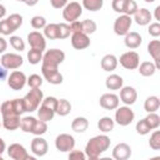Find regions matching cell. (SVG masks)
Listing matches in <instances>:
<instances>
[{
  "label": "cell",
  "mask_w": 160,
  "mask_h": 160,
  "mask_svg": "<svg viewBox=\"0 0 160 160\" xmlns=\"http://www.w3.org/2000/svg\"><path fill=\"white\" fill-rule=\"evenodd\" d=\"M68 160H86V155L81 150H71L68 156Z\"/></svg>",
  "instance_id": "c3c4849f"
},
{
  "label": "cell",
  "mask_w": 160,
  "mask_h": 160,
  "mask_svg": "<svg viewBox=\"0 0 160 160\" xmlns=\"http://www.w3.org/2000/svg\"><path fill=\"white\" fill-rule=\"evenodd\" d=\"M100 160H114V159H111V158H108V156H105V158H101Z\"/></svg>",
  "instance_id": "6125c7cd"
},
{
  "label": "cell",
  "mask_w": 160,
  "mask_h": 160,
  "mask_svg": "<svg viewBox=\"0 0 160 160\" xmlns=\"http://www.w3.org/2000/svg\"><path fill=\"white\" fill-rule=\"evenodd\" d=\"M55 146H56V149L59 151H62V152H68L69 151L70 152L71 150H74L75 139L70 134H60L55 139Z\"/></svg>",
  "instance_id": "9c48e42d"
},
{
  "label": "cell",
  "mask_w": 160,
  "mask_h": 160,
  "mask_svg": "<svg viewBox=\"0 0 160 160\" xmlns=\"http://www.w3.org/2000/svg\"><path fill=\"white\" fill-rule=\"evenodd\" d=\"M6 20L10 24V26L14 29V31H16L21 26V24H22V16L19 15V14H11Z\"/></svg>",
  "instance_id": "74e56055"
},
{
  "label": "cell",
  "mask_w": 160,
  "mask_h": 160,
  "mask_svg": "<svg viewBox=\"0 0 160 160\" xmlns=\"http://www.w3.org/2000/svg\"><path fill=\"white\" fill-rule=\"evenodd\" d=\"M50 4L52 8L55 9H60V8H65V5L68 4L66 0H50Z\"/></svg>",
  "instance_id": "f5cc1de1"
},
{
  "label": "cell",
  "mask_w": 160,
  "mask_h": 160,
  "mask_svg": "<svg viewBox=\"0 0 160 160\" xmlns=\"http://www.w3.org/2000/svg\"><path fill=\"white\" fill-rule=\"evenodd\" d=\"M31 151L36 155V156H44L46 155L48 150H49V145H48V141L45 139H42L41 136H36L32 139L31 141Z\"/></svg>",
  "instance_id": "4fadbf2b"
},
{
  "label": "cell",
  "mask_w": 160,
  "mask_h": 160,
  "mask_svg": "<svg viewBox=\"0 0 160 160\" xmlns=\"http://www.w3.org/2000/svg\"><path fill=\"white\" fill-rule=\"evenodd\" d=\"M122 84H124V80H122V78H121L120 75H118V74H111V75H109V76L106 78V80H105V85H106V88L110 89V90H119V89L122 88Z\"/></svg>",
  "instance_id": "603a6c76"
},
{
  "label": "cell",
  "mask_w": 160,
  "mask_h": 160,
  "mask_svg": "<svg viewBox=\"0 0 160 160\" xmlns=\"http://www.w3.org/2000/svg\"><path fill=\"white\" fill-rule=\"evenodd\" d=\"M70 111H71V104L69 102V100H66V99H58L55 114H58L60 116H65Z\"/></svg>",
  "instance_id": "f1b7e54d"
},
{
  "label": "cell",
  "mask_w": 160,
  "mask_h": 160,
  "mask_svg": "<svg viewBox=\"0 0 160 160\" xmlns=\"http://www.w3.org/2000/svg\"><path fill=\"white\" fill-rule=\"evenodd\" d=\"M81 26H82V34L88 36L96 31V22L91 19H85L84 21H81Z\"/></svg>",
  "instance_id": "e575fe53"
},
{
  "label": "cell",
  "mask_w": 160,
  "mask_h": 160,
  "mask_svg": "<svg viewBox=\"0 0 160 160\" xmlns=\"http://www.w3.org/2000/svg\"><path fill=\"white\" fill-rule=\"evenodd\" d=\"M48 131V125L45 121H41V120H36L34 128H32V131L31 134L36 135V136H41L42 134H45Z\"/></svg>",
  "instance_id": "ab89813d"
},
{
  "label": "cell",
  "mask_w": 160,
  "mask_h": 160,
  "mask_svg": "<svg viewBox=\"0 0 160 160\" xmlns=\"http://www.w3.org/2000/svg\"><path fill=\"white\" fill-rule=\"evenodd\" d=\"M88 160H100V159L99 158H89Z\"/></svg>",
  "instance_id": "be15d7a7"
},
{
  "label": "cell",
  "mask_w": 160,
  "mask_h": 160,
  "mask_svg": "<svg viewBox=\"0 0 160 160\" xmlns=\"http://www.w3.org/2000/svg\"><path fill=\"white\" fill-rule=\"evenodd\" d=\"M26 160H36V158H35V156H30V155H29V156L26 158Z\"/></svg>",
  "instance_id": "91938a15"
},
{
  "label": "cell",
  "mask_w": 160,
  "mask_h": 160,
  "mask_svg": "<svg viewBox=\"0 0 160 160\" xmlns=\"http://www.w3.org/2000/svg\"><path fill=\"white\" fill-rule=\"evenodd\" d=\"M138 99V92L132 86H122L120 89V100L125 104V106L132 105Z\"/></svg>",
  "instance_id": "5bb4252c"
},
{
  "label": "cell",
  "mask_w": 160,
  "mask_h": 160,
  "mask_svg": "<svg viewBox=\"0 0 160 160\" xmlns=\"http://www.w3.org/2000/svg\"><path fill=\"white\" fill-rule=\"evenodd\" d=\"M0 126H1V122H0Z\"/></svg>",
  "instance_id": "03108f58"
},
{
  "label": "cell",
  "mask_w": 160,
  "mask_h": 160,
  "mask_svg": "<svg viewBox=\"0 0 160 160\" xmlns=\"http://www.w3.org/2000/svg\"><path fill=\"white\" fill-rule=\"evenodd\" d=\"M131 24H132L131 16L120 15L119 18L115 19V22H114V31H115V34L116 35H120V36L126 35L130 31Z\"/></svg>",
  "instance_id": "30bf717a"
},
{
  "label": "cell",
  "mask_w": 160,
  "mask_h": 160,
  "mask_svg": "<svg viewBox=\"0 0 160 160\" xmlns=\"http://www.w3.org/2000/svg\"><path fill=\"white\" fill-rule=\"evenodd\" d=\"M36 122V119L34 116H25L21 119V122H20V128L22 131L25 132H31L32 131V128Z\"/></svg>",
  "instance_id": "d6a6232c"
},
{
  "label": "cell",
  "mask_w": 160,
  "mask_h": 160,
  "mask_svg": "<svg viewBox=\"0 0 160 160\" xmlns=\"http://www.w3.org/2000/svg\"><path fill=\"white\" fill-rule=\"evenodd\" d=\"M138 68H139L140 75H142V76H152L156 71V66L152 61H144Z\"/></svg>",
  "instance_id": "4316f807"
},
{
  "label": "cell",
  "mask_w": 160,
  "mask_h": 160,
  "mask_svg": "<svg viewBox=\"0 0 160 160\" xmlns=\"http://www.w3.org/2000/svg\"><path fill=\"white\" fill-rule=\"evenodd\" d=\"M124 4H125V0H114V1L111 2V6H112V9H114L116 12H121V14H122Z\"/></svg>",
  "instance_id": "f907efd6"
},
{
  "label": "cell",
  "mask_w": 160,
  "mask_h": 160,
  "mask_svg": "<svg viewBox=\"0 0 160 160\" xmlns=\"http://www.w3.org/2000/svg\"><path fill=\"white\" fill-rule=\"evenodd\" d=\"M28 60H29L30 64L36 65V64H39V62L42 60V52L31 49V50L28 51Z\"/></svg>",
  "instance_id": "f35d334b"
},
{
  "label": "cell",
  "mask_w": 160,
  "mask_h": 160,
  "mask_svg": "<svg viewBox=\"0 0 160 160\" xmlns=\"http://www.w3.org/2000/svg\"><path fill=\"white\" fill-rule=\"evenodd\" d=\"M0 160H4V159H2V158H1V156H0Z\"/></svg>",
  "instance_id": "e7e4bbea"
},
{
  "label": "cell",
  "mask_w": 160,
  "mask_h": 160,
  "mask_svg": "<svg viewBox=\"0 0 160 160\" xmlns=\"http://www.w3.org/2000/svg\"><path fill=\"white\" fill-rule=\"evenodd\" d=\"M144 119H145V121L148 122V125L150 126L151 130L158 129V128L160 126V116H159L158 114H155V112L149 114V115H148L146 118H144Z\"/></svg>",
  "instance_id": "8d00e7d4"
},
{
  "label": "cell",
  "mask_w": 160,
  "mask_h": 160,
  "mask_svg": "<svg viewBox=\"0 0 160 160\" xmlns=\"http://www.w3.org/2000/svg\"><path fill=\"white\" fill-rule=\"evenodd\" d=\"M110 138L106 135H98L91 138L85 146V155L88 158H99V155L106 151L110 146Z\"/></svg>",
  "instance_id": "6da1fadb"
},
{
  "label": "cell",
  "mask_w": 160,
  "mask_h": 160,
  "mask_svg": "<svg viewBox=\"0 0 160 160\" xmlns=\"http://www.w3.org/2000/svg\"><path fill=\"white\" fill-rule=\"evenodd\" d=\"M6 48H8V42H6V40H5L4 38L0 36V54H2V52L6 50Z\"/></svg>",
  "instance_id": "db71d44e"
},
{
  "label": "cell",
  "mask_w": 160,
  "mask_h": 160,
  "mask_svg": "<svg viewBox=\"0 0 160 160\" xmlns=\"http://www.w3.org/2000/svg\"><path fill=\"white\" fill-rule=\"evenodd\" d=\"M149 34L154 38H158L160 36V24L159 22H152L149 25V29H148Z\"/></svg>",
  "instance_id": "681fc988"
},
{
  "label": "cell",
  "mask_w": 160,
  "mask_h": 160,
  "mask_svg": "<svg viewBox=\"0 0 160 160\" xmlns=\"http://www.w3.org/2000/svg\"><path fill=\"white\" fill-rule=\"evenodd\" d=\"M14 32V29L10 26L8 20H0V34L2 35H11Z\"/></svg>",
  "instance_id": "7dc6e473"
},
{
  "label": "cell",
  "mask_w": 160,
  "mask_h": 160,
  "mask_svg": "<svg viewBox=\"0 0 160 160\" xmlns=\"http://www.w3.org/2000/svg\"><path fill=\"white\" fill-rule=\"evenodd\" d=\"M58 30H59V38L58 39H66L70 36V28L68 24L65 22H61V24H58Z\"/></svg>",
  "instance_id": "bcb514c9"
},
{
  "label": "cell",
  "mask_w": 160,
  "mask_h": 160,
  "mask_svg": "<svg viewBox=\"0 0 160 160\" xmlns=\"http://www.w3.org/2000/svg\"><path fill=\"white\" fill-rule=\"evenodd\" d=\"M24 62V59L21 58V55L19 54H14V52H6L1 56L0 59V64L5 70H15L19 69Z\"/></svg>",
  "instance_id": "8992f818"
},
{
  "label": "cell",
  "mask_w": 160,
  "mask_h": 160,
  "mask_svg": "<svg viewBox=\"0 0 160 160\" xmlns=\"http://www.w3.org/2000/svg\"><path fill=\"white\" fill-rule=\"evenodd\" d=\"M159 108H160V100H159V98L155 96V95L149 96V98L145 100V102H144V109H145V111H148L149 114L155 112Z\"/></svg>",
  "instance_id": "83f0119b"
},
{
  "label": "cell",
  "mask_w": 160,
  "mask_h": 160,
  "mask_svg": "<svg viewBox=\"0 0 160 160\" xmlns=\"http://www.w3.org/2000/svg\"><path fill=\"white\" fill-rule=\"evenodd\" d=\"M118 61H120V65L126 70H134L140 65V56L136 51H128L124 52Z\"/></svg>",
  "instance_id": "ba28073f"
},
{
  "label": "cell",
  "mask_w": 160,
  "mask_h": 160,
  "mask_svg": "<svg viewBox=\"0 0 160 160\" xmlns=\"http://www.w3.org/2000/svg\"><path fill=\"white\" fill-rule=\"evenodd\" d=\"M65 60V52L59 49H50L48 50L42 56V64L41 66L48 69H58L59 64H61Z\"/></svg>",
  "instance_id": "3957f363"
},
{
  "label": "cell",
  "mask_w": 160,
  "mask_h": 160,
  "mask_svg": "<svg viewBox=\"0 0 160 160\" xmlns=\"http://www.w3.org/2000/svg\"><path fill=\"white\" fill-rule=\"evenodd\" d=\"M119 96L115 94H102L100 96V106L106 110H115L119 108Z\"/></svg>",
  "instance_id": "9a60e30c"
},
{
  "label": "cell",
  "mask_w": 160,
  "mask_h": 160,
  "mask_svg": "<svg viewBox=\"0 0 160 160\" xmlns=\"http://www.w3.org/2000/svg\"><path fill=\"white\" fill-rule=\"evenodd\" d=\"M26 82L31 89H39L41 86V84H42V78L40 75H38V74H31L28 78Z\"/></svg>",
  "instance_id": "60d3db41"
},
{
  "label": "cell",
  "mask_w": 160,
  "mask_h": 160,
  "mask_svg": "<svg viewBox=\"0 0 160 160\" xmlns=\"http://www.w3.org/2000/svg\"><path fill=\"white\" fill-rule=\"evenodd\" d=\"M149 160H160V156H152V158H150Z\"/></svg>",
  "instance_id": "94428289"
},
{
  "label": "cell",
  "mask_w": 160,
  "mask_h": 160,
  "mask_svg": "<svg viewBox=\"0 0 160 160\" xmlns=\"http://www.w3.org/2000/svg\"><path fill=\"white\" fill-rule=\"evenodd\" d=\"M42 99H44V94L40 89H31L22 99L24 105H25V110L29 111V112L38 110Z\"/></svg>",
  "instance_id": "277c9868"
},
{
  "label": "cell",
  "mask_w": 160,
  "mask_h": 160,
  "mask_svg": "<svg viewBox=\"0 0 160 160\" xmlns=\"http://www.w3.org/2000/svg\"><path fill=\"white\" fill-rule=\"evenodd\" d=\"M44 38H48L50 40H55L59 38V30L58 24H49L44 28Z\"/></svg>",
  "instance_id": "1f68e13d"
},
{
  "label": "cell",
  "mask_w": 160,
  "mask_h": 160,
  "mask_svg": "<svg viewBox=\"0 0 160 160\" xmlns=\"http://www.w3.org/2000/svg\"><path fill=\"white\" fill-rule=\"evenodd\" d=\"M71 45L76 50H82V49H86L90 46V39L88 35H85L82 32L72 34L71 35Z\"/></svg>",
  "instance_id": "d6986e66"
},
{
  "label": "cell",
  "mask_w": 160,
  "mask_h": 160,
  "mask_svg": "<svg viewBox=\"0 0 160 160\" xmlns=\"http://www.w3.org/2000/svg\"><path fill=\"white\" fill-rule=\"evenodd\" d=\"M21 119L20 116H10V118H2V126L6 130H16L20 128Z\"/></svg>",
  "instance_id": "f546056e"
},
{
  "label": "cell",
  "mask_w": 160,
  "mask_h": 160,
  "mask_svg": "<svg viewBox=\"0 0 160 160\" xmlns=\"http://www.w3.org/2000/svg\"><path fill=\"white\" fill-rule=\"evenodd\" d=\"M54 115H55V110L54 109H51V108H49V106H46L44 104H40V108L38 109V118H39V120L48 122V121L54 119Z\"/></svg>",
  "instance_id": "d4e9b609"
},
{
  "label": "cell",
  "mask_w": 160,
  "mask_h": 160,
  "mask_svg": "<svg viewBox=\"0 0 160 160\" xmlns=\"http://www.w3.org/2000/svg\"><path fill=\"white\" fill-rule=\"evenodd\" d=\"M28 42L31 46V49L38 50V51H44L46 48V41L42 34H40L39 31H31L28 35Z\"/></svg>",
  "instance_id": "7c38bea8"
},
{
  "label": "cell",
  "mask_w": 160,
  "mask_h": 160,
  "mask_svg": "<svg viewBox=\"0 0 160 160\" xmlns=\"http://www.w3.org/2000/svg\"><path fill=\"white\" fill-rule=\"evenodd\" d=\"M149 145L154 150H159L160 149V131L159 130H155L151 134L150 140H149Z\"/></svg>",
  "instance_id": "7bdbcfd3"
},
{
  "label": "cell",
  "mask_w": 160,
  "mask_h": 160,
  "mask_svg": "<svg viewBox=\"0 0 160 160\" xmlns=\"http://www.w3.org/2000/svg\"><path fill=\"white\" fill-rule=\"evenodd\" d=\"M6 78V70L1 66V64H0V80H2V79H5Z\"/></svg>",
  "instance_id": "9f6ffc18"
},
{
  "label": "cell",
  "mask_w": 160,
  "mask_h": 160,
  "mask_svg": "<svg viewBox=\"0 0 160 160\" xmlns=\"http://www.w3.org/2000/svg\"><path fill=\"white\" fill-rule=\"evenodd\" d=\"M31 26L34 29H44L46 26V20L44 16H40V15H36L31 19Z\"/></svg>",
  "instance_id": "f6af8a7d"
},
{
  "label": "cell",
  "mask_w": 160,
  "mask_h": 160,
  "mask_svg": "<svg viewBox=\"0 0 160 160\" xmlns=\"http://www.w3.org/2000/svg\"><path fill=\"white\" fill-rule=\"evenodd\" d=\"M114 126H115V122H114V120H112L110 116H104V118H101V119L98 121V128H99V130H101L102 132H109V131H111V130L114 129Z\"/></svg>",
  "instance_id": "4dcf8cb0"
},
{
  "label": "cell",
  "mask_w": 160,
  "mask_h": 160,
  "mask_svg": "<svg viewBox=\"0 0 160 160\" xmlns=\"http://www.w3.org/2000/svg\"><path fill=\"white\" fill-rule=\"evenodd\" d=\"M138 9H139V8H138V4H136L134 0H125L122 15L131 16V15H134V14L138 11Z\"/></svg>",
  "instance_id": "d590c367"
},
{
  "label": "cell",
  "mask_w": 160,
  "mask_h": 160,
  "mask_svg": "<svg viewBox=\"0 0 160 160\" xmlns=\"http://www.w3.org/2000/svg\"><path fill=\"white\" fill-rule=\"evenodd\" d=\"M8 154L14 160H26V158L29 156L26 149L18 142H14L8 148Z\"/></svg>",
  "instance_id": "e0dca14e"
},
{
  "label": "cell",
  "mask_w": 160,
  "mask_h": 160,
  "mask_svg": "<svg viewBox=\"0 0 160 160\" xmlns=\"http://www.w3.org/2000/svg\"><path fill=\"white\" fill-rule=\"evenodd\" d=\"M130 156H131V148L126 142L118 144L112 150L114 160H128Z\"/></svg>",
  "instance_id": "2e32d148"
},
{
  "label": "cell",
  "mask_w": 160,
  "mask_h": 160,
  "mask_svg": "<svg viewBox=\"0 0 160 160\" xmlns=\"http://www.w3.org/2000/svg\"><path fill=\"white\" fill-rule=\"evenodd\" d=\"M0 111L2 118H10V116H20L26 110L22 99H14V100L4 101L0 106Z\"/></svg>",
  "instance_id": "7a4b0ae2"
},
{
  "label": "cell",
  "mask_w": 160,
  "mask_h": 160,
  "mask_svg": "<svg viewBox=\"0 0 160 160\" xmlns=\"http://www.w3.org/2000/svg\"><path fill=\"white\" fill-rule=\"evenodd\" d=\"M5 14H6V9H5V6L0 4V19H2V18L5 16Z\"/></svg>",
  "instance_id": "680465c9"
},
{
  "label": "cell",
  "mask_w": 160,
  "mask_h": 160,
  "mask_svg": "<svg viewBox=\"0 0 160 160\" xmlns=\"http://www.w3.org/2000/svg\"><path fill=\"white\" fill-rule=\"evenodd\" d=\"M82 14V6L80 5V2L78 1H71L68 2L62 10V18L69 21V22H74L78 21V19L80 18V15Z\"/></svg>",
  "instance_id": "5b68a950"
},
{
  "label": "cell",
  "mask_w": 160,
  "mask_h": 160,
  "mask_svg": "<svg viewBox=\"0 0 160 160\" xmlns=\"http://www.w3.org/2000/svg\"><path fill=\"white\" fill-rule=\"evenodd\" d=\"M10 45H11L15 50H18V51L25 50V42H24V40H22L20 36L11 35V36H10Z\"/></svg>",
  "instance_id": "b9f144b4"
},
{
  "label": "cell",
  "mask_w": 160,
  "mask_h": 160,
  "mask_svg": "<svg viewBox=\"0 0 160 160\" xmlns=\"http://www.w3.org/2000/svg\"><path fill=\"white\" fill-rule=\"evenodd\" d=\"M41 72H42V76L45 78V80H48L50 84L59 85L62 82V75L60 74V71L58 69H48V68L41 66Z\"/></svg>",
  "instance_id": "ac0fdd59"
},
{
  "label": "cell",
  "mask_w": 160,
  "mask_h": 160,
  "mask_svg": "<svg viewBox=\"0 0 160 160\" xmlns=\"http://www.w3.org/2000/svg\"><path fill=\"white\" fill-rule=\"evenodd\" d=\"M155 19H156L158 21L160 20V5L155 8ZM158 21H156V22H158Z\"/></svg>",
  "instance_id": "6f0895ef"
},
{
  "label": "cell",
  "mask_w": 160,
  "mask_h": 160,
  "mask_svg": "<svg viewBox=\"0 0 160 160\" xmlns=\"http://www.w3.org/2000/svg\"><path fill=\"white\" fill-rule=\"evenodd\" d=\"M136 131L140 135H146V134H149L151 131V129L148 125V122L145 121V119H141V120H139L136 122Z\"/></svg>",
  "instance_id": "ee69618b"
},
{
  "label": "cell",
  "mask_w": 160,
  "mask_h": 160,
  "mask_svg": "<svg viewBox=\"0 0 160 160\" xmlns=\"http://www.w3.org/2000/svg\"><path fill=\"white\" fill-rule=\"evenodd\" d=\"M151 18H152V16H151L150 11H149L148 9H145V8L138 9V11L134 14V20H135V22H136L138 25H140V26H145V25L150 24Z\"/></svg>",
  "instance_id": "44dd1931"
},
{
  "label": "cell",
  "mask_w": 160,
  "mask_h": 160,
  "mask_svg": "<svg viewBox=\"0 0 160 160\" xmlns=\"http://www.w3.org/2000/svg\"><path fill=\"white\" fill-rule=\"evenodd\" d=\"M26 76L22 71H19V70H15L10 74L9 79H8V85L12 89V90H21L25 84H26Z\"/></svg>",
  "instance_id": "8fae6325"
},
{
  "label": "cell",
  "mask_w": 160,
  "mask_h": 160,
  "mask_svg": "<svg viewBox=\"0 0 160 160\" xmlns=\"http://www.w3.org/2000/svg\"><path fill=\"white\" fill-rule=\"evenodd\" d=\"M126 48L129 49H136L141 45L142 42V38L139 32L136 31H129L126 35H125V40H124Z\"/></svg>",
  "instance_id": "ffe728a7"
},
{
  "label": "cell",
  "mask_w": 160,
  "mask_h": 160,
  "mask_svg": "<svg viewBox=\"0 0 160 160\" xmlns=\"http://www.w3.org/2000/svg\"><path fill=\"white\" fill-rule=\"evenodd\" d=\"M5 149H6V145H5V141L0 138V156H1V154L5 151Z\"/></svg>",
  "instance_id": "11a10c76"
},
{
  "label": "cell",
  "mask_w": 160,
  "mask_h": 160,
  "mask_svg": "<svg viewBox=\"0 0 160 160\" xmlns=\"http://www.w3.org/2000/svg\"><path fill=\"white\" fill-rule=\"evenodd\" d=\"M102 5H104L102 0H84L81 6H84L89 11H98L102 8Z\"/></svg>",
  "instance_id": "836d02e7"
},
{
  "label": "cell",
  "mask_w": 160,
  "mask_h": 160,
  "mask_svg": "<svg viewBox=\"0 0 160 160\" xmlns=\"http://www.w3.org/2000/svg\"><path fill=\"white\" fill-rule=\"evenodd\" d=\"M88 126H89V121L84 116H78L71 122V129L75 132H84L88 129Z\"/></svg>",
  "instance_id": "484cf974"
},
{
  "label": "cell",
  "mask_w": 160,
  "mask_h": 160,
  "mask_svg": "<svg viewBox=\"0 0 160 160\" xmlns=\"http://www.w3.org/2000/svg\"><path fill=\"white\" fill-rule=\"evenodd\" d=\"M118 62H119V61H118V59H116L115 55H112V54H106V55L102 56V59H101V68H102V70H105V71H112V70L116 69Z\"/></svg>",
  "instance_id": "cb8c5ba5"
},
{
  "label": "cell",
  "mask_w": 160,
  "mask_h": 160,
  "mask_svg": "<svg viewBox=\"0 0 160 160\" xmlns=\"http://www.w3.org/2000/svg\"><path fill=\"white\" fill-rule=\"evenodd\" d=\"M148 52L152 56L156 69L160 68V42L159 40H151L148 44Z\"/></svg>",
  "instance_id": "7402d4cb"
},
{
  "label": "cell",
  "mask_w": 160,
  "mask_h": 160,
  "mask_svg": "<svg viewBox=\"0 0 160 160\" xmlns=\"http://www.w3.org/2000/svg\"><path fill=\"white\" fill-rule=\"evenodd\" d=\"M134 119H135V114L130 109V106H120L115 111V121L121 126L130 125Z\"/></svg>",
  "instance_id": "52a82bcc"
},
{
  "label": "cell",
  "mask_w": 160,
  "mask_h": 160,
  "mask_svg": "<svg viewBox=\"0 0 160 160\" xmlns=\"http://www.w3.org/2000/svg\"><path fill=\"white\" fill-rule=\"evenodd\" d=\"M69 28H70V31H71L72 34L82 32V26H81V21H74V22H70Z\"/></svg>",
  "instance_id": "816d5d0a"
}]
</instances>
